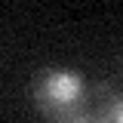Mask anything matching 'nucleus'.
Wrapping results in <instances>:
<instances>
[{
    "instance_id": "obj_1",
    "label": "nucleus",
    "mask_w": 123,
    "mask_h": 123,
    "mask_svg": "<svg viewBox=\"0 0 123 123\" xmlns=\"http://www.w3.org/2000/svg\"><path fill=\"white\" fill-rule=\"evenodd\" d=\"M86 92H89L86 77L77 68H65V65L40 68L31 83L34 108L49 120H65L71 114L86 111Z\"/></svg>"
},
{
    "instance_id": "obj_2",
    "label": "nucleus",
    "mask_w": 123,
    "mask_h": 123,
    "mask_svg": "<svg viewBox=\"0 0 123 123\" xmlns=\"http://www.w3.org/2000/svg\"><path fill=\"white\" fill-rule=\"evenodd\" d=\"M92 123H123V102L117 92H111V95H105L102 102H98V108L95 111H89Z\"/></svg>"
},
{
    "instance_id": "obj_3",
    "label": "nucleus",
    "mask_w": 123,
    "mask_h": 123,
    "mask_svg": "<svg viewBox=\"0 0 123 123\" xmlns=\"http://www.w3.org/2000/svg\"><path fill=\"white\" fill-rule=\"evenodd\" d=\"M55 123H92V117H89V111H80V114H71V117L55 120Z\"/></svg>"
}]
</instances>
